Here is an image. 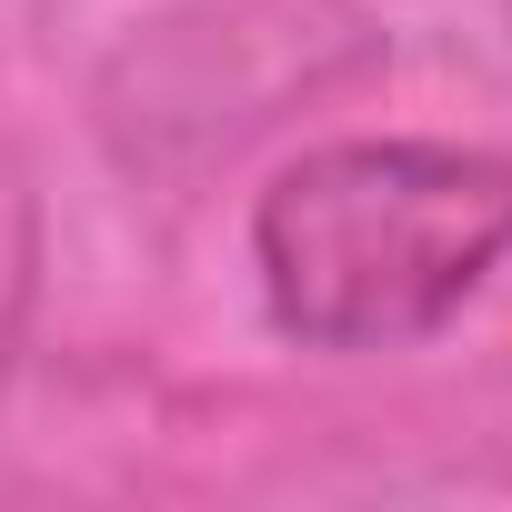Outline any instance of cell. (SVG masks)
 I'll return each mask as SVG.
<instances>
[{"label":"cell","instance_id":"6da1fadb","mask_svg":"<svg viewBox=\"0 0 512 512\" xmlns=\"http://www.w3.org/2000/svg\"><path fill=\"white\" fill-rule=\"evenodd\" d=\"M512 262V151L352 131L251 201V282L302 352H412Z\"/></svg>","mask_w":512,"mask_h":512},{"label":"cell","instance_id":"7a4b0ae2","mask_svg":"<svg viewBox=\"0 0 512 512\" xmlns=\"http://www.w3.org/2000/svg\"><path fill=\"white\" fill-rule=\"evenodd\" d=\"M31 292H41V191H31L21 151L0 141V362L31 322Z\"/></svg>","mask_w":512,"mask_h":512}]
</instances>
